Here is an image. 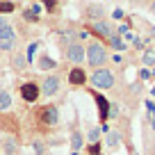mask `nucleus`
I'll return each instance as SVG.
<instances>
[{
    "label": "nucleus",
    "mask_w": 155,
    "mask_h": 155,
    "mask_svg": "<svg viewBox=\"0 0 155 155\" xmlns=\"http://www.w3.org/2000/svg\"><path fill=\"white\" fill-rule=\"evenodd\" d=\"M34 116V123H37L39 128H44L46 132L48 130H57L59 128V107L55 105V103H46V105L37 107V110L32 112Z\"/></svg>",
    "instance_id": "nucleus-1"
},
{
    "label": "nucleus",
    "mask_w": 155,
    "mask_h": 155,
    "mask_svg": "<svg viewBox=\"0 0 155 155\" xmlns=\"http://www.w3.org/2000/svg\"><path fill=\"white\" fill-rule=\"evenodd\" d=\"M84 59H87V64L94 68V71L105 68L107 48L103 46V41H87V46H84Z\"/></svg>",
    "instance_id": "nucleus-2"
},
{
    "label": "nucleus",
    "mask_w": 155,
    "mask_h": 155,
    "mask_svg": "<svg viewBox=\"0 0 155 155\" xmlns=\"http://www.w3.org/2000/svg\"><path fill=\"white\" fill-rule=\"evenodd\" d=\"M39 89H41V96L44 98H55L59 91H62V78L57 73H46L41 80H39Z\"/></svg>",
    "instance_id": "nucleus-3"
},
{
    "label": "nucleus",
    "mask_w": 155,
    "mask_h": 155,
    "mask_svg": "<svg viewBox=\"0 0 155 155\" xmlns=\"http://www.w3.org/2000/svg\"><path fill=\"white\" fill-rule=\"evenodd\" d=\"M16 46H18V32H16V28L12 23H7L0 30V53L16 50Z\"/></svg>",
    "instance_id": "nucleus-4"
},
{
    "label": "nucleus",
    "mask_w": 155,
    "mask_h": 155,
    "mask_svg": "<svg viewBox=\"0 0 155 155\" xmlns=\"http://www.w3.org/2000/svg\"><path fill=\"white\" fill-rule=\"evenodd\" d=\"M89 82H91L94 89H112L114 87V73L110 71V68H98V71H94L91 75H89Z\"/></svg>",
    "instance_id": "nucleus-5"
},
{
    "label": "nucleus",
    "mask_w": 155,
    "mask_h": 155,
    "mask_svg": "<svg viewBox=\"0 0 155 155\" xmlns=\"http://www.w3.org/2000/svg\"><path fill=\"white\" fill-rule=\"evenodd\" d=\"M62 53H64V59L71 62V64H82L84 62V44H80V41L64 44L62 46Z\"/></svg>",
    "instance_id": "nucleus-6"
},
{
    "label": "nucleus",
    "mask_w": 155,
    "mask_h": 155,
    "mask_svg": "<svg viewBox=\"0 0 155 155\" xmlns=\"http://www.w3.org/2000/svg\"><path fill=\"white\" fill-rule=\"evenodd\" d=\"M18 94H21V98H23L25 103H37L39 101V96H41V89H39V82L37 80H25L23 84L18 87Z\"/></svg>",
    "instance_id": "nucleus-7"
},
{
    "label": "nucleus",
    "mask_w": 155,
    "mask_h": 155,
    "mask_svg": "<svg viewBox=\"0 0 155 155\" xmlns=\"http://www.w3.org/2000/svg\"><path fill=\"white\" fill-rule=\"evenodd\" d=\"M82 146H84V135L80 130V121H78V116H75L73 123H71V130H68V148H71V153H78Z\"/></svg>",
    "instance_id": "nucleus-8"
},
{
    "label": "nucleus",
    "mask_w": 155,
    "mask_h": 155,
    "mask_svg": "<svg viewBox=\"0 0 155 155\" xmlns=\"http://www.w3.org/2000/svg\"><path fill=\"white\" fill-rule=\"evenodd\" d=\"M0 155H21V141L14 135L0 137Z\"/></svg>",
    "instance_id": "nucleus-9"
},
{
    "label": "nucleus",
    "mask_w": 155,
    "mask_h": 155,
    "mask_svg": "<svg viewBox=\"0 0 155 155\" xmlns=\"http://www.w3.org/2000/svg\"><path fill=\"white\" fill-rule=\"evenodd\" d=\"M91 32L96 34V37H101V39H105V41H110V39L116 34V30L112 28L107 21H94V23H91Z\"/></svg>",
    "instance_id": "nucleus-10"
},
{
    "label": "nucleus",
    "mask_w": 155,
    "mask_h": 155,
    "mask_svg": "<svg viewBox=\"0 0 155 155\" xmlns=\"http://www.w3.org/2000/svg\"><path fill=\"white\" fill-rule=\"evenodd\" d=\"M34 66H37L39 71H44V73H53L55 68H57V59H55L50 53H46V50H44V53H41V55L37 57Z\"/></svg>",
    "instance_id": "nucleus-11"
},
{
    "label": "nucleus",
    "mask_w": 155,
    "mask_h": 155,
    "mask_svg": "<svg viewBox=\"0 0 155 155\" xmlns=\"http://www.w3.org/2000/svg\"><path fill=\"white\" fill-rule=\"evenodd\" d=\"M91 96L96 98V107H98V119H101L103 123L110 119V110H112V103L107 101L103 94H98V91H91Z\"/></svg>",
    "instance_id": "nucleus-12"
},
{
    "label": "nucleus",
    "mask_w": 155,
    "mask_h": 155,
    "mask_svg": "<svg viewBox=\"0 0 155 155\" xmlns=\"http://www.w3.org/2000/svg\"><path fill=\"white\" fill-rule=\"evenodd\" d=\"M68 84H71V87H82V84H87V71H84L82 66H73L71 71H68Z\"/></svg>",
    "instance_id": "nucleus-13"
},
{
    "label": "nucleus",
    "mask_w": 155,
    "mask_h": 155,
    "mask_svg": "<svg viewBox=\"0 0 155 155\" xmlns=\"http://www.w3.org/2000/svg\"><path fill=\"white\" fill-rule=\"evenodd\" d=\"M12 68L16 73H23L28 68V59H25V48H16L12 55Z\"/></svg>",
    "instance_id": "nucleus-14"
},
{
    "label": "nucleus",
    "mask_w": 155,
    "mask_h": 155,
    "mask_svg": "<svg viewBox=\"0 0 155 155\" xmlns=\"http://www.w3.org/2000/svg\"><path fill=\"white\" fill-rule=\"evenodd\" d=\"M84 16L96 18V21H105V7L96 5V2H89V5H84Z\"/></svg>",
    "instance_id": "nucleus-15"
},
{
    "label": "nucleus",
    "mask_w": 155,
    "mask_h": 155,
    "mask_svg": "<svg viewBox=\"0 0 155 155\" xmlns=\"http://www.w3.org/2000/svg\"><path fill=\"white\" fill-rule=\"evenodd\" d=\"M12 105H14V98H12V94L7 91L5 87H0V114L9 112V110H12Z\"/></svg>",
    "instance_id": "nucleus-16"
},
{
    "label": "nucleus",
    "mask_w": 155,
    "mask_h": 155,
    "mask_svg": "<svg viewBox=\"0 0 155 155\" xmlns=\"http://www.w3.org/2000/svg\"><path fill=\"white\" fill-rule=\"evenodd\" d=\"M39 48H41V41H32V44H28V48H25V59H28V66H30L32 62H37Z\"/></svg>",
    "instance_id": "nucleus-17"
},
{
    "label": "nucleus",
    "mask_w": 155,
    "mask_h": 155,
    "mask_svg": "<svg viewBox=\"0 0 155 155\" xmlns=\"http://www.w3.org/2000/svg\"><path fill=\"white\" fill-rule=\"evenodd\" d=\"M16 9H18V5H16V2H12V0H0V16L14 14Z\"/></svg>",
    "instance_id": "nucleus-18"
},
{
    "label": "nucleus",
    "mask_w": 155,
    "mask_h": 155,
    "mask_svg": "<svg viewBox=\"0 0 155 155\" xmlns=\"http://www.w3.org/2000/svg\"><path fill=\"white\" fill-rule=\"evenodd\" d=\"M107 44H110L114 50H126V41H123V39L119 37V34H114V37H112L110 41H107Z\"/></svg>",
    "instance_id": "nucleus-19"
},
{
    "label": "nucleus",
    "mask_w": 155,
    "mask_h": 155,
    "mask_svg": "<svg viewBox=\"0 0 155 155\" xmlns=\"http://www.w3.org/2000/svg\"><path fill=\"white\" fill-rule=\"evenodd\" d=\"M119 139H121V137L116 135V132H110V135H107V141H105V146H107L110 150H114L116 146H119Z\"/></svg>",
    "instance_id": "nucleus-20"
},
{
    "label": "nucleus",
    "mask_w": 155,
    "mask_h": 155,
    "mask_svg": "<svg viewBox=\"0 0 155 155\" xmlns=\"http://www.w3.org/2000/svg\"><path fill=\"white\" fill-rule=\"evenodd\" d=\"M98 135H101V130H98V128H94V126L87 128V139L91 141V144H98V141H101V139H98Z\"/></svg>",
    "instance_id": "nucleus-21"
},
{
    "label": "nucleus",
    "mask_w": 155,
    "mask_h": 155,
    "mask_svg": "<svg viewBox=\"0 0 155 155\" xmlns=\"http://www.w3.org/2000/svg\"><path fill=\"white\" fill-rule=\"evenodd\" d=\"M44 7L48 9V14H57V7H59V2H57V0H48V2H44Z\"/></svg>",
    "instance_id": "nucleus-22"
},
{
    "label": "nucleus",
    "mask_w": 155,
    "mask_h": 155,
    "mask_svg": "<svg viewBox=\"0 0 155 155\" xmlns=\"http://www.w3.org/2000/svg\"><path fill=\"white\" fill-rule=\"evenodd\" d=\"M23 18L28 21V23H39V16H37V14H32L30 9H23Z\"/></svg>",
    "instance_id": "nucleus-23"
},
{
    "label": "nucleus",
    "mask_w": 155,
    "mask_h": 155,
    "mask_svg": "<svg viewBox=\"0 0 155 155\" xmlns=\"http://www.w3.org/2000/svg\"><path fill=\"white\" fill-rule=\"evenodd\" d=\"M89 153L91 155H101V144H91L89 146Z\"/></svg>",
    "instance_id": "nucleus-24"
},
{
    "label": "nucleus",
    "mask_w": 155,
    "mask_h": 155,
    "mask_svg": "<svg viewBox=\"0 0 155 155\" xmlns=\"http://www.w3.org/2000/svg\"><path fill=\"white\" fill-rule=\"evenodd\" d=\"M112 16H114V18H123V9H114Z\"/></svg>",
    "instance_id": "nucleus-25"
},
{
    "label": "nucleus",
    "mask_w": 155,
    "mask_h": 155,
    "mask_svg": "<svg viewBox=\"0 0 155 155\" xmlns=\"http://www.w3.org/2000/svg\"><path fill=\"white\" fill-rule=\"evenodd\" d=\"M144 62H146V64H153V55L146 53V55H144Z\"/></svg>",
    "instance_id": "nucleus-26"
},
{
    "label": "nucleus",
    "mask_w": 155,
    "mask_h": 155,
    "mask_svg": "<svg viewBox=\"0 0 155 155\" xmlns=\"http://www.w3.org/2000/svg\"><path fill=\"white\" fill-rule=\"evenodd\" d=\"M150 9H155V2H153V5H150Z\"/></svg>",
    "instance_id": "nucleus-27"
}]
</instances>
